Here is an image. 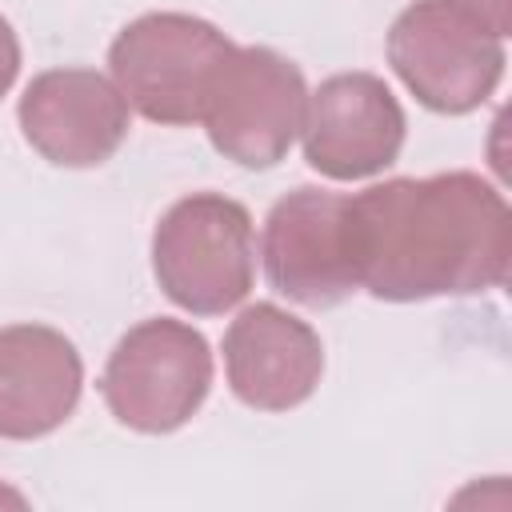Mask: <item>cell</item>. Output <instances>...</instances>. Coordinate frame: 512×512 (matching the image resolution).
Segmentation results:
<instances>
[{
  "mask_svg": "<svg viewBox=\"0 0 512 512\" xmlns=\"http://www.w3.org/2000/svg\"><path fill=\"white\" fill-rule=\"evenodd\" d=\"M352 204L360 288L388 304L500 288L512 260V212L480 172L396 176Z\"/></svg>",
  "mask_w": 512,
  "mask_h": 512,
  "instance_id": "1",
  "label": "cell"
},
{
  "mask_svg": "<svg viewBox=\"0 0 512 512\" xmlns=\"http://www.w3.org/2000/svg\"><path fill=\"white\" fill-rule=\"evenodd\" d=\"M160 292L192 316H224L252 292L256 232L240 200L224 192L180 196L152 232Z\"/></svg>",
  "mask_w": 512,
  "mask_h": 512,
  "instance_id": "3",
  "label": "cell"
},
{
  "mask_svg": "<svg viewBox=\"0 0 512 512\" xmlns=\"http://www.w3.org/2000/svg\"><path fill=\"white\" fill-rule=\"evenodd\" d=\"M236 44L200 16L144 12L120 28L108 48L112 84L152 124H200L220 68Z\"/></svg>",
  "mask_w": 512,
  "mask_h": 512,
  "instance_id": "2",
  "label": "cell"
},
{
  "mask_svg": "<svg viewBox=\"0 0 512 512\" xmlns=\"http://www.w3.org/2000/svg\"><path fill=\"white\" fill-rule=\"evenodd\" d=\"M264 276L304 308H332L360 292V256L348 196L324 188H296L268 208L264 220Z\"/></svg>",
  "mask_w": 512,
  "mask_h": 512,
  "instance_id": "7",
  "label": "cell"
},
{
  "mask_svg": "<svg viewBox=\"0 0 512 512\" xmlns=\"http://www.w3.org/2000/svg\"><path fill=\"white\" fill-rule=\"evenodd\" d=\"M84 360L48 324L0 328V440H40L80 404Z\"/></svg>",
  "mask_w": 512,
  "mask_h": 512,
  "instance_id": "11",
  "label": "cell"
},
{
  "mask_svg": "<svg viewBox=\"0 0 512 512\" xmlns=\"http://www.w3.org/2000/svg\"><path fill=\"white\" fill-rule=\"evenodd\" d=\"M228 388L244 408L292 412L324 376V344L308 320L280 304H248L224 332Z\"/></svg>",
  "mask_w": 512,
  "mask_h": 512,
  "instance_id": "10",
  "label": "cell"
},
{
  "mask_svg": "<svg viewBox=\"0 0 512 512\" xmlns=\"http://www.w3.org/2000/svg\"><path fill=\"white\" fill-rule=\"evenodd\" d=\"M16 72H20V40H16V28L0 16V96H8V88L16 84Z\"/></svg>",
  "mask_w": 512,
  "mask_h": 512,
  "instance_id": "13",
  "label": "cell"
},
{
  "mask_svg": "<svg viewBox=\"0 0 512 512\" xmlns=\"http://www.w3.org/2000/svg\"><path fill=\"white\" fill-rule=\"evenodd\" d=\"M304 104V72L276 48L248 44L220 68L200 124L224 160L256 172L288 156L304 124Z\"/></svg>",
  "mask_w": 512,
  "mask_h": 512,
  "instance_id": "6",
  "label": "cell"
},
{
  "mask_svg": "<svg viewBox=\"0 0 512 512\" xmlns=\"http://www.w3.org/2000/svg\"><path fill=\"white\" fill-rule=\"evenodd\" d=\"M404 108L372 72H336L308 92L304 160L328 180H368L396 164L404 148Z\"/></svg>",
  "mask_w": 512,
  "mask_h": 512,
  "instance_id": "8",
  "label": "cell"
},
{
  "mask_svg": "<svg viewBox=\"0 0 512 512\" xmlns=\"http://www.w3.org/2000/svg\"><path fill=\"white\" fill-rule=\"evenodd\" d=\"M212 392V348L184 320L152 316L128 328L100 372V396L116 424L168 436L184 428Z\"/></svg>",
  "mask_w": 512,
  "mask_h": 512,
  "instance_id": "4",
  "label": "cell"
},
{
  "mask_svg": "<svg viewBox=\"0 0 512 512\" xmlns=\"http://www.w3.org/2000/svg\"><path fill=\"white\" fill-rule=\"evenodd\" d=\"M452 4H460V8H468L492 36H508V28H512V12H508V4L512 0H452Z\"/></svg>",
  "mask_w": 512,
  "mask_h": 512,
  "instance_id": "12",
  "label": "cell"
},
{
  "mask_svg": "<svg viewBox=\"0 0 512 512\" xmlns=\"http://www.w3.org/2000/svg\"><path fill=\"white\" fill-rule=\"evenodd\" d=\"M504 40L452 0H412L388 28V64L440 116L480 108L504 76Z\"/></svg>",
  "mask_w": 512,
  "mask_h": 512,
  "instance_id": "5",
  "label": "cell"
},
{
  "mask_svg": "<svg viewBox=\"0 0 512 512\" xmlns=\"http://www.w3.org/2000/svg\"><path fill=\"white\" fill-rule=\"evenodd\" d=\"M16 120L48 164L96 168L128 136V100L96 68H48L24 88Z\"/></svg>",
  "mask_w": 512,
  "mask_h": 512,
  "instance_id": "9",
  "label": "cell"
}]
</instances>
